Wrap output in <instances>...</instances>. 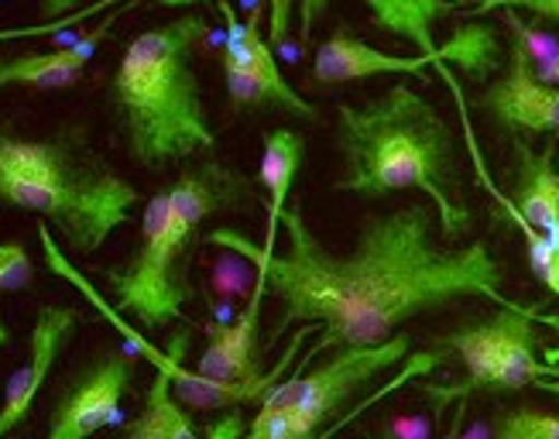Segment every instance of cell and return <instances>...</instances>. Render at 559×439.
Segmentation results:
<instances>
[{
  "mask_svg": "<svg viewBox=\"0 0 559 439\" xmlns=\"http://www.w3.org/2000/svg\"><path fill=\"white\" fill-rule=\"evenodd\" d=\"M491 439H559V416L539 408H508L495 419Z\"/></svg>",
  "mask_w": 559,
  "mask_h": 439,
  "instance_id": "20",
  "label": "cell"
},
{
  "mask_svg": "<svg viewBox=\"0 0 559 439\" xmlns=\"http://www.w3.org/2000/svg\"><path fill=\"white\" fill-rule=\"evenodd\" d=\"M134 4H138V0H134ZM134 4H120V8L107 11V17L100 21V28L86 32L83 38H76L66 48H56V52H24V56L0 59V90H4V86L69 90L86 72L93 52L104 45V38L110 35L117 17L124 11H131Z\"/></svg>",
  "mask_w": 559,
  "mask_h": 439,
  "instance_id": "13",
  "label": "cell"
},
{
  "mask_svg": "<svg viewBox=\"0 0 559 439\" xmlns=\"http://www.w3.org/2000/svg\"><path fill=\"white\" fill-rule=\"evenodd\" d=\"M189 224L168 206V192H155L144 206L141 244L138 251L107 272V288L117 302V312H128L144 330H165L182 320L192 299L189 282Z\"/></svg>",
  "mask_w": 559,
  "mask_h": 439,
  "instance_id": "5",
  "label": "cell"
},
{
  "mask_svg": "<svg viewBox=\"0 0 559 439\" xmlns=\"http://www.w3.org/2000/svg\"><path fill=\"white\" fill-rule=\"evenodd\" d=\"M536 323L559 330V316L543 312L536 306H508L488 316V320L453 330L447 336V347L460 354L467 378L450 395L467 399L474 392H515V388L552 378L556 368L539 360Z\"/></svg>",
  "mask_w": 559,
  "mask_h": 439,
  "instance_id": "6",
  "label": "cell"
},
{
  "mask_svg": "<svg viewBox=\"0 0 559 439\" xmlns=\"http://www.w3.org/2000/svg\"><path fill=\"white\" fill-rule=\"evenodd\" d=\"M216 8H221L224 24H227V28H224V59L240 66V69H248L251 76L258 80L264 107H278V110H285L292 117L309 120V124H312V120H320V110H316L302 93L292 90V83L282 76L272 45L264 41V35H261L264 8H251V14L245 21H237L230 0H216Z\"/></svg>",
  "mask_w": 559,
  "mask_h": 439,
  "instance_id": "11",
  "label": "cell"
},
{
  "mask_svg": "<svg viewBox=\"0 0 559 439\" xmlns=\"http://www.w3.org/2000/svg\"><path fill=\"white\" fill-rule=\"evenodd\" d=\"M76 4H80V0H41V11H45L48 21H59V17H66L72 11H80Z\"/></svg>",
  "mask_w": 559,
  "mask_h": 439,
  "instance_id": "26",
  "label": "cell"
},
{
  "mask_svg": "<svg viewBox=\"0 0 559 439\" xmlns=\"http://www.w3.org/2000/svg\"><path fill=\"white\" fill-rule=\"evenodd\" d=\"M35 278L32 254L24 251L21 240H4L0 244V292H21L28 288Z\"/></svg>",
  "mask_w": 559,
  "mask_h": 439,
  "instance_id": "23",
  "label": "cell"
},
{
  "mask_svg": "<svg viewBox=\"0 0 559 439\" xmlns=\"http://www.w3.org/2000/svg\"><path fill=\"white\" fill-rule=\"evenodd\" d=\"M80 327V312L72 306H41L35 312V327L28 340V357L8 378L4 402H0V439L11 436L24 419L32 416V405L52 375L59 354L69 347L72 333Z\"/></svg>",
  "mask_w": 559,
  "mask_h": 439,
  "instance_id": "10",
  "label": "cell"
},
{
  "mask_svg": "<svg viewBox=\"0 0 559 439\" xmlns=\"http://www.w3.org/2000/svg\"><path fill=\"white\" fill-rule=\"evenodd\" d=\"M168 192V206L173 213L189 224L192 230L200 227V220L230 210V206H248L254 200V182L248 176L234 173L224 162H203L197 168L182 173Z\"/></svg>",
  "mask_w": 559,
  "mask_h": 439,
  "instance_id": "14",
  "label": "cell"
},
{
  "mask_svg": "<svg viewBox=\"0 0 559 439\" xmlns=\"http://www.w3.org/2000/svg\"><path fill=\"white\" fill-rule=\"evenodd\" d=\"M134 357L128 351H107L100 364L56 405L45 439H90L120 423V402L131 392Z\"/></svg>",
  "mask_w": 559,
  "mask_h": 439,
  "instance_id": "8",
  "label": "cell"
},
{
  "mask_svg": "<svg viewBox=\"0 0 559 439\" xmlns=\"http://www.w3.org/2000/svg\"><path fill=\"white\" fill-rule=\"evenodd\" d=\"M0 203L52 220L72 251L90 254L128 224L138 189L69 138L0 134Z\"/></svg>",
  "mask_w": 559,
  "mask_h": 439,
  "instance_id": "4",
  "label": "cell"
},
{
  "mask_svg": "<svg viewBox=\"0 0 559 439\" xmlns=\"http://www.w3.org/2000/svg\"><path fill=\"white\" fill-rule=\"evenodd\" d=\"M495 8H504V11H532L539 17H549V21H559V0H480L474 8V14H484V11H495Z\"/></svg>",
  "mask_w": 559,
  "mask_h": 439,
  "instance_id": "25",
  "label": "cell"
},
{
  "mask_svg": "<svg viewBox=\"0 0 559 439\" xmlns=\"http://www.w3.org/2000/svg\"><path fill=\"white\" fill-rule=\"evenodd\" d=\"M336 192L378 200L399 189H419L432 200L447 240L471 227V210L456 200V138L429 100L399 83L378 100L336 107Z\"/></svg>",
  "mask_w": 559,
  "mask_h": 439,
  "instance_id": "2",
  "label": "cell"
},
{
  "mask_svg": "<svg viewBox=\"0 0 559 439\" xmlns=\"http://www.w3.org/2000/svg\"><path fill=\"white\" fill-rule=\"evenodd\" d=\"M477 107L488 114L498 128L519 134H559V90L543 86L532 72L522 45L512 41L508 48L504 76L484 86Z\"/></svg>",
  "mask_w": 559,
  "mask_h": 439,
  "instance_id": "9",
  "label": "cell"
},
{
  "mask_svg": "<svg viewBox=\"0 0 559 439\" xmlns=\"http://www.w3.org/2000/svg\"><path fill=\"white\" fill-rule=\"evenodd\" d=\"M306 158V138L296 134L292 128H275L264 134L261 144V165H258V182L264 186V197H269V237H264V251H275L282 216L292 197V186Z\"/></svg>",
  "mask_w": 559,
  "mask_h": 439,
  "instance_id": "16",
  "label": "cell"
},
{
  "mask_svg": "<svg viewBox=\"0 0 559 439\" xmlns=\"http://www.w3.org/2000/svg\"><path fill=\"white\" fill-rule=\"evenodd\" d=\"M120 8V4H134V0H93V4L72 11L59 21H41V24H28V28H0V41H17V38H45V35H56V32H66V28H76L86 17L93 14H104L110 8Z\"/></svg>",
  "mask_w": 559,
  "mask_h": 439,
  "instance_id": "22",
  "label": "cell"
},
{
  "mask_svg": "<svg viewBox=\"0 0 559 439\" xmlns=\"http://www.w3.org/2000/svg\"><path fill=\"white\" fill-rule=\"evenodd\" d=\"M124 439H200L197 423L176 399L173 381H168L165 371H155L148 392H144L141 412L124 429Z\"/></svg>",
  "mask_w": 559,
  "mask_h": 439,
  "instance_id": "17",
  "label": "cell"
},
{
  "mask_svg": "<svg viewBox=\"0 0 559 439\" xmlns=\"http://www.w3.org/2000/svg\"><path fill=\"white\" fill-rule=\"evenodd\" d=\"M539 388H546V392H559V381H539Z\"/></svg>",
  "mask_w": 559,
  "mask_h": 439,
  "instance_id": "29",
  "label": "cell"
},
{
  "mask_svg": "<svg viewBox=\"0 0 559 439\" xmlns=\"http://www.w3.org/2000/svg\"><path fill=\"white\" fill-rule=\"evenodd\" d=\"M248 439H299V432H296V426H292L288 412H264V408H258Z\"/></svg>",
  "mask_w": 559,
  "mask_h": 439,
  "instance_id": "24",
  "label": "cell"
},
{
  "mask_svg": "<svg viewBox=\"0 0 559 439\" xmlns=\"http://www.w3.org/2000/svg\"><path fill=\"white\" fill-rule=\"evenodd\" d=\"M206 32L210 21L203 14H182L134 35L117 62L110 100L128 155L141 168H165L216 149L203 110V86L192 69V52Z\"/></svg>",
  "mask_w": 559,
  "mask_h": 439,
  "instance_id": "3",
  "label": "cell"
},
{
  "mask_svg": "<svg viewBox=\"0 0 559 439\" xmlns=\"http://www.w3.org/2000/svg\"><path fill=\"white\" fill-rule=\"evenodd\" d=\"M498 203L504 206V213H508V220H515V227L522 230V237H525V244H528V261H532V272H536L539 278H543V285L552 292V296L559 299V240L552 244V240H546L543 234H536L522 216H515V210L508 206V200L504 197H498Z\"/></svg>",
  "mask_w": 559,
  "mask_h": 439,
  "instance_id": "21",
  "label": "cell"
},
{
  "mask_svg": "<svg viewBox=\"0 0 559 439\" xmlns=\"http://www.w3.org/2000/svg\"><path fill=\"white\" fill-rule=\"evenodd\" d=\"M285 254L264 251L237 230H213L206 240L248 258L258 288L278 302L275 336L292 323H320L330 347H378L416 316L447 309L464 299H484L498 309L519 306L501 292L504 268L484 240L467 248L436 244V210L408 203L392 213L364 216L350 254H333L312 234L299 203L285 206Z\"/></svg>",
  "mask_w": 559,
  "mask_h": 439,
  "instance_id": "1",
  "label": "cell"
},
{
  "mask_svg": "<svg viewBox=\"0 0 559 439\" xmlns=\"http://www.w3.org/2000/svg\"><path fill=\"white\" fill-rule=\"evenodd\" d=\"M378 14V24L384 28H392L395 35H405L412 38L426 56L440 52V48L432 45V35H429V24L436 14H443L447 8L443 4H432V0H368Z\"/></svg>",
  "mask_w": 559,
  "mask_h": 439,
  "instance_id": "18",
  "label": "cell"
},
{
  "mask_svg": "<svg viewBox=\"0 0 559 439\" xmlns=\"http://www.w3.org/2000/svg\"><path fill=\"white\" fill-rule=\"evenodd\" d=\"M453 59V41L443 45L440 52L432 56H388L378 52L368 41H360L357 35H350V28H336L312 56V69L309 80L316 86H340V83H354V80H371V76H384V72H412L419 76L426 72V66H440Z\"/></svg>",
  "mask_w": 559,
  "mask_h": 439,
  "instance_id": "12",
  "label": "cell"
},
{
  "mask_svg": "<svg viewBox=\"0 0 559 439\" xmlns=\"http://www.w3.org/2000/svg\"><path fill=\"white\" fill-rule=\"evenodd\" d=\"M515 152V189L504 197L508 206L546 240H559V168L552 165V149L532 152L522 138H512Z\"/></svg>",
  "mask_w": 559,
  "mask_h": 439,
  "instance_id": "15",
  "label": "cell"
},
{
  "mask_svg": "<svg viewBox=\"0 0 559 439\" xmlns=\"http://www.w3.org/2000/svg\"><path fill=\"white\" fill-rule=\"evenodd\" d=\"M408 354V336L395 333L378 347H347L326 364H320L312 375H299L278 381L269 395L261 399L264 412H288L292 426L299 439H312L333 412L344 408L347 399H354L368 381H374L381 371L395 368Z\"/></svg>",
  "mask_w": 559,
  "mask_h": 439,
  "instance_id": "7",
  "label": "cell"
},
{
  "mask_svg": "<svg viewBox=\"0 0 559 439\" xmlns=\"http://www.w3.org/2000/svg\"><path fill=\"white\" fill-rule=\"evenodd\" d=\"M8 340H11V333H8V327H4V323H0V351L8 347Z\"/></svg>",
  "mask_w": 559,
  "mask_h": 439,
  "instance_id": "28",
  "label": "cell"
},
{
  "mask_svg": "<svg viewBox=\"0 0 559 439\" xmlns=\"http://www.w3.org/2000/svg\"><path fill=\"white\" fill-rule=\"evenodd\" d=\"M532 72H536V80L543 83V86H556L559 90V52L549 59V62H543V66H536V69H532Z\"/></svg>",
  "mask_w": 559,
  "mask_h": 439,
  "instance_id": "27",
  "label": "cell"
},
{
  "mask_svg": "<svg viewBox=\"0 0 559 439\" xmlns=\"http://www.w3.org/2000/svg\"><path fill=\"white\" fill-rule=\"evenodd\" d=\"M165 8H179V4H197V0H158ZM272 11H269V45L278 48L285 45L288 38V28H292V11H296V0H269ZM326 0H302V21H299V35L302 41H309V32H312V21L323 14Z\"/></svg>",
  "mask_w": 559,
  "mask_h": 439,
  "instance_id": "19",
  "label": "cell"
}]
</instances>
